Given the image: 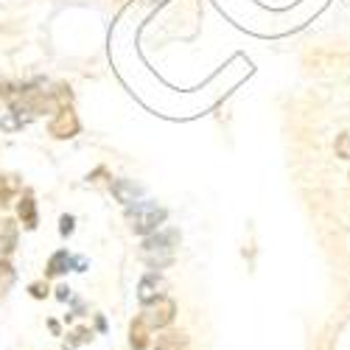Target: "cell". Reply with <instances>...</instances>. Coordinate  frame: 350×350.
<instances>
[{
  "label": "cell",
  "instance_id": "22",
  "mask_svg": "<svg viewBox=\"0 0 350 350\" xmlns=\"http://www.w3.org/2000/svg\"><path fill=\"white\" fill-rule=\"evenodd\" d=\"M9 196H12V193H6L3 188H0V208H3V205H9Z\"/></svg>",
  "mask_w": 350,
  "mask_h": 350
},
{
  "label": "cell",
  "instance_id": "1",
  "mask_svg": "<svg viewBox=\"0 0 350 350\" xmlns=\"http://www.w3.org/2000/svg\"><path fill=\"white\" fill-rule=\"evenodd\" d=\"M177 244H180V232L177 230H157L152 236H146L143 244H140V258L143 264L149 267L152 272H160V269H168L177 258Z\"/></svg>",
  "mask_w": 350,
  "mask_h": 350
},
{
  "label": "cell",
  "instance_id": "8",
  "mask_svg": "<svg viewBox=\"0 0 350 350\" xmlns=\"http://www.w3.org/2000/svg\"><path fill=\"white\" fill-rule=\"evenodd\" d=\"M152 345V328L146 325L143 317H135L129 323V347L132 350H146Z\"/></svg>",
  "mask_w": 350,
  "mask_h": 350
},
{
  "label": "cell",
  "instance_id": "2",
  "mask_svg": "<svg viewBox=\"0 0 350 350\" xmlns=\"http://www.w3.org/2000/svg\"><path fill=\"white\" fill-rule=\"evenodd\" d=\"M168 219V211L160 208L157 202H135V205L126 208V221L132 227L135 236H152V232H157Z\"/></svg>",
  "mask_w": 350,
  "mask_h": 350
},
{
  "label": "cell",
  "instance_id": "16",
  "mask_svg": "<svg viewBox=\"0 0 350 350\" xmlns=\"http://www.w3.org/2000/svg\"><path fill=\"white\" fill-rule=\"evenodd\" d=\"M0 188H3L6 193H17L23 185H20V177H14V174H6V177H0Z\"/></svg>",
  "mask_w": 350,
  "mask_h": 350
},
{
  "label": "cell",
  "instance_id": "11",
  "mask_svg": "<svg viewBox=\"0 0 350 350\" xmlns=\"http://www.w3.org/2000/svg\"><path fill=\"white\" fill-rule=\"evenodd\" d=\"M17 236H20V230L12 219L0 221V258H9L17 250Z\"/></svg>",
  "mask_w": 350,
  "mask_h": 350
},
{
  "label": "cell",
  "instance_id": "7",
  "mask_svg": "<svg viewBox=\"0 0 350 350\" xmlns=\"http://www.w3.org/2000/svg\"><path fill=\"white\" fill-rule=\"evenodd\" d=\"M17 219L23 221L25 230H37L40 216H37V202H34L31 191H25V193L20 196V202H17Z\"/></svg>",
  "mask_w": 350,
  "mask_h": 350
},
{
  "label": "cell",
  "instance_id": "21",
  "mask_svg": "<svg viewBox=\"0 0 350 350\" xmlns=\"http://www.w3.org/2000/svg\"><path fill=\"white\" fill-rule=\"evenodd\" d=\"M96 331H98V334H107V319H104L101 314L96 317Z\"/></svg>",
  "mask_w": 350,
  "mask_h": 350
},
{
  "label": "cell",
  "instance_id": "20",
  "mask_svg": "<svg viewBox=\"0 0 350 350\" xmlns=\"http://www.w3.org/2000/svg\"><path fill=\"white\" fill-rule=\"evenodd\" d=\"M73 269L76 272H87V258H73Z\"/></svg>",
  "mask_w": 350,
  "mask_h": 350
},
{
  "label": "cell",
  "instance_id": "13",
  "mask_svg": "<svg viewBox=\"0 0 350 350\" xmlns=\"http://www.w3.org/2000/svg\"><path fill=\"white\" fill-rule=\"evenodd\" d=\"M87 342H93V328H87V325H79L68 334V339L62 342V350H76L79 345H87Z\"/></svg>",
  "mask_w": 350,
  "mask_h": 350
},
{
  "label": "cell",
  "instance_id": "5",
  "mask_svg": "<svg viewBox=\"0 0 350 350\" xmlns=\"http://www.w3.org/2000/svg\"><path fill=\"white\" fill-rule=\"evenodd\" d=\"M160 295H163V275L160 272H146L137 280V300H140V306H149Z\"/></svg>",
  "mask_w": 350,
  "mask_h": 350
},
{
  "label": "cell",
  "instance_id": "17",
  "mask_svg": "<svg viewBox=\"0 0 350 350\" xmlns=\"http://www.w3.org/2000/svg\"><path fill=\"white\" fill-rule=\"evenodd\" d=\"M336 154L345 157V160H350V135H339V140H336Z\"/></svg>",
  "mask_w": 350,
  "mask_h": 350
},
{
  "label": "cell",
  "instance_id": "9",
  "mask_svg": "<svg viewBox=\"0 0 350 350\" xmlns=\"http://www.w3.org/2000/svg\"><path fill=\"white\" fill-rule=\"evenodd\" d=\"M154 350H191V339L183 331H168L165 328V331L157 334Z\"/></svg>",
  "mask_w": 350,
  "mask_h": 350
},
{
  "label": "cell",
  "instance_id": "3",
  "mask_svg": "<svg viewBox=\"0 0 350 350\" xmlns=\"http://www.w3.org/2000/svg\"><path fill=\"white\" fill-rule=\"evenodd\" d=\"M140 317L146 319V325L152 331H165V328H171L174 319H177V303H174V297H168V295H160L149 306H143Z\"/></svg>",
  "mask_w": 350,
  "mask_h": 350
},
{
  "label": "cell",
  "instance_id": "19",
  "mask_svg": "<svg viewBox=\"0 0 350 350\" xmlns=\"http://www.w3.org/2000/svg\"><path fill=\"white\" fill-rule=\"evenodd\" d=\"M56 300H59V303H68V300H70V288H68V286H59V288H56Z\"/></svg>",
  "mask_w": 350,
  "mask_h": 350
},
{
  "label": "cell",
  "instance_id": "15",
  "mask_svg": "<svg viewBox=\"0 0 350 350\" xmlns=\"http://www.w3.org/2000/svg\"><path fill=\"white\" fill-rule=\"evenodd\" d=\"M28 295H31L34 300H45V297L51 295L48 280H37V283H31V286H28Z\"/></svg>",
  "mask_w": 350,
  "mask_h": 350
},
{
  "label": "cell",
  "instance_id": "23",
  "mask_svg": "<svg viewBox=\"0 0 350 350\" xmlns=\"http://www.w3.org/2000/svg\"><path fill=\"white\" fill-rule=\"evenodd\" d=\"M48 328H51L53 334H59V323H56V319H48Z\"/></svg>",
  "mask_w": 350,
  "mask_h": 350
},
{
  "label": "cell",
  "instance_id": "4",
  "mask_svg": "<svg viewBox=\"0 0 350 350\" xmlns=\"http://www.w3.org/2000/svg\"><path fill=\"white\" fill-rule=\"evenodd\" d=\"M79 129H81V124H79V115L73 112V107H59L48 124V135L56 140H70L79 135Z\"/></svg>",
  "mask_w": 350,
  "mask_h": 350
},
{
  "label": "cell",
  "instance_id": "18",
  "mask_svg": "<svg viewBox=\"0 0 350 350\" xmlns=\"http://www.w3.org/2000/svg\"><path fill=\"white\" fill-rule=\"evenodd\" d=\"M73 230H76V219H73L70 213H65V216L59 219V232H62V236H70Z\"/></svg>",
  "mask_w": 350,
  "mask_h": 350
},
{
  "label": "cell",
  "instance_id": "10",
  "mask_svg": "<svg viewBox=\"0 0 350 350\" xmlns=\"http://www.w3.org/2000/svg\"><path fill=\"white\" fill-rule=\"evenodd\" d=\"M68 269H73V255L68 250H56L45 264V278H62Z\"/></svg>",
  "mask_w": 350,
  "mask_h": 350
},
{
  "label": "cell",
  "instance_id": "6",
  "mask_svg": "<svg viewBox=\"0 0 350 350\" xmlns=\"http://www.w3.org/2000/svg\"><path fill=\"white\" fill-rule=\"evenodd\" d=\"M109 191H112V196L121 202V205H135V202L143 196V185H137L135 180H112L109 183Z\"/></svg>",
  "mask_w": 350,
  "mask_h": 350
},
{
  "label": "cell",
  "instance_id": "14",
  "mask_svg": "<svg viewBox=\"0 0 350 350\" xmlns=\"http://www.w3.org/2000/svg\"><path fill=\"white\" fill-rule=\"evenodd\" d=\"M51 96L56 98V104H59V107H70V101H73V90L68 84H56L51 90Z\"/></svg>",
  "mask_w": 350,
  "mask_h": 350
},
{
  "label": "cell",
  "instance_id": "12",
  "mask_svg": "<svg viewBox=\"0 0 350 350\" xmlns=\"http://www.w3.org/2000/svg\"><path fill=\"white\" fill-rule=\"evenodd\" d=\"M14 280H17V272L12 267V260L9 258H0V300H3L9 291H12Z\"/></svg>",
  "mask_w": 350,
  "mask_h": 350
}]
</instances>
